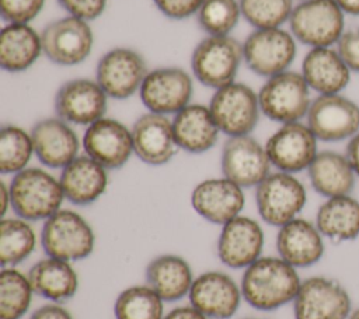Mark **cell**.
<instances>
[{"mask_svg": "<svg viewBox=\"0 0 359 319\" xmlns=\"http://www.w3.org/2000/svg\"><path fill=\"white\" fill-rule=\"evenodd\" d=\"M42 39L28 24H7L0 32V66L10 73L29 69L41 56Z\"/></svg>", "mask_w": 359, "mask_h": 319, "instance_id": "1f68e13d", "label": "cell"}, {"mask_svg": "<svg viewBox=\"0 0 359 319\" xmlns=\"http://www.w3.org/2000/svg\"><path fill=\"white\" fill-rule=\"evenodd\" d=\"M250 319H252V318H250Z\"/></svg>", "mask_w": 359, "mask_h": 319, "instance_id": "681fc988", "label": "cell"}, {"mask_svg": "<svg viewBox=\"0 0 359 319\" xmlns=\"http://www.w3.org/2000/svg\"><path fill=\"white\" fill-rule=\"evenodd\" d=\"M163 319H209V318L189 304V305H181L171 309L167 315H164Z\"/></svg>", "mask_w": 359, "mask_h": 319, "instance_id": "ee69618b", "label": "cell"}, {"mask_svg": "<svg viewBox=\"0 0 359 319\" xmlns=\"http://www.w3.org/2000/svg\"><path fill=\"white\" fill-rule=\"evenodd\" d=\"M307 201L304 185L282 171L271 172L255 187V203L259 217L272 227H282L299 217Z\"/></svg>", "mask_w": 359, "mask_h": 319, "instance_id": "8992f818", "label": "cell"}, {"mask_svg": "<svg viewBox=\"0 0 359 319\" xmlns=\"http://www.w3.org/2000/svg\"><path fill=\"white\" fill-rule=\"evenodd\" d=\"M310 88L297 71H282L264 83L258 92L261 113L280 125L300 122L311 105Z\"/></svg>", "mask_w": 359, "mask_h": 319, "instance_id": "5b68a950", "label": "cell"}, {"mask_svg": "<svg viewBox=\"0 0 359 319\" xmlns=\"http://www.w3.org/2000/svg\"><path fill=\"white\" fill-rule=\"evenodd\" d=\"M300 284L296 267L279 256H261L244 269L240 287L250 306L268 312L293 302Z\"/></svg>", "mask_w": 359, "mask_h": 319, "instance_id": "6da1fadb", "label": "cell"}, {"mask_svg": "<svg viewBox=\"0 0 359 319\" xmlns=\"http://www.w3.org/2000/svg\"><path fill=\"white\" fill-rule=\"evenodd\" d=\"M241 15L255 29L280 28L289 21L293 0H238Z\"/></svg>", "mask_w": 359, "mask_h": 319, "instance_id": "74e56055", "label": "cell"}, {"mask_svg": "<svg viewBox=\"0 0 359 319\" xmlns=\"http://www.w3.org/2000/svg\"><path fill=\"white\" fill-rule=\"evenodd\" d=\"M29 319H73V316L59 302H50L35 309Z\"/></svg>", "mask_w": 359, "mask_h": 319, "instance_id": "7bdbcfd3", "label": "cell"}, {"mask_svg": "<svg viewBox=\"0 0 359 319\" xmlns=\"http://www.w3.org/2000/svg\"><path fill=\"white\" fill-rule=\"evenodd\" d=\"M335 48L351 71L359 74V27L345 29Z\"/></svg>", "mask_w": 359, "mask_h": 319, "instance_id": "ab89813d", "label": "cell"}, {"mask_svg": "<svg viewBox=\"0 0 359 319\" xmlns=\"http://www.w3.org/2000/svg\"><path fill=\"white\" fill-rule=\"evenodd\" d=\"M140 53L128 48L108 50L97 64V83L114 99H126L140 90L147 76Z\"/></svg>", "mask_w": 359, "mask_h": 319, "instance_id": "2e32d148", "label": "cell"}, {"mask_svg": "<svg viewBox=\"0 0 359 319\" xmlns=\"http://www.w3.org/2000/svg\"><path fill=\"white\" fill-rule=\"evenodd\" d=\"M188 297L189 304L209 319H230L238 311L243 294L230 274L209 270L195 277Z\"/></svg>", "mask_w": 359, "mask_h": 319, "instance_id": "e0dca14e", "label": "cell"}, {"mask_svg": "<svg viewBox=\"0 0 359 319\" xmlns=\"http://www.w3.org/2000/svg\"><path fill=\"white\" fill-rule=\"evenodd\" d=\"M156 7L171 20H184L196 14L203 0H153Z\"/></svg>", "mask_w": 359, "mask_h": 319, "instance_id": "b9f144b4", "label": "cell"}, {"mask_svg": "<svg viewBox=\"0 0 359 319\" xmlns=\"http://www.w3.org/2000/svg\"><path fill=\"white\" fill-rule=\"evenodd\" d=\"M195 277L189 263L174 253L158 255L146 267V281L164 302H175L189 294Z\"/></svg>", "mask_w": 359, "mask_h": 319, "instance_id": "f1b7e54d", "label": "cell"}, {"mask_svg": "<svg viewBox=\"0 0 359 319\" xmlns=\"http://www.w3.org/2000/svg\"><path fill=\"white\" fill-rule=\"evenodd\" d=\"M345 155L348 157L355 175L359 179V133H356L352 139L348 140L346 148H345Z\"/></svg>", "mask_w": 359, "mask_h": 319, "instance_id": "f6af8a7d", "label": "cell"}, {"mask_svg": "<svg viewBox=\"0 0 359 319\" xmlns=\"http://www.w3.org/2000/svg\"><path fill=\"white\" fill-rule=\"evenodd\" d=\"M352 309L348 290L335 278L325 276L302 280L293 299L294 319H348Z\"/></svg>", "mask_w": 359, "mask_h": 319, "instance_id": "9c48e42d", "label": "cell"}, {"mask_svg": "<svg viewBox=\"0 0 359 319\" xmlns=\"http://www.w3.org/2000/svg\"><path fill=\"white\" fill-rule=\"evenodd\" d=\"M300 73L317 95L341 94L352 78L351 69L335 46L311 48L303 57Z\"/></svg>", "mask_w": 359, "mask_h": 319, "instance_id": "d4e9b609", "label": "cell"}, {"mask_svg": "<svg viewBox=\"0 0 359 319\" xmlns=\"http://www.w3.org/2000/svg\"><path fill=\"white\" fill-rule=\"evenodd\" d=\"M65 199L76 206L97 201L107 190V168L88 155H79L67 164L59 176Z\"/></svg>", "mask_w": 359, "mask_h": 319, "instance_id": "484cf974", "label": "cell"}, {"mask_svg": "<svg viewBox=\"0 0 359 319\" xmlns=\"http://www.w3.org/2000/svg\"><path fill=\"white\" fill-rule=\"evenodd\" d=\"M83 147L86 155L104 168L119 169L133 154L132 132L119 120L104 116L87 126Z\"/></svg>", "mask_w": 359, "mask_h": 319, "instance_id": "d6986e66", "label": "cell"}, {"mask_svg": "<svg viewBox=\"0 0 359 319\" xmlns=\"http://www.w3.org/2000/svg\"><path fill=\"white\" fill-rule=\"evenodd\" d=\"M34 154L31 133L15 125H6L0 130V172L18 173L25 169Z\"/></svg>", "mask_w": 359, "mask_h": 319, "instance_id": "d590c367", "label": "cell"}, {"mask_svg": "<svg viewBox=\"0 0 359 319\" xmlns=\"http://www.w3.org/2000/svg\"><path fill=\"white\" fill-rule=\"evenodd\" d=\"M133 153L144 164L158 166L171 161L177 153L172 120L165 115L147 112L132 126Z\"/></svg>", "mask_w": 359, "mask_h": 319, "instance_id": "7402d4cb", "label": "cell"}, {"mask_svg": "<svg viewBox=\"0 0 359 319\" xmlns=\"http://www.w3.org/2000/svg\"><path fill=\"white\" fill-rule=\"evenodd\" d=\"M296 52L294 36L282 28L255 29L243 43L247 67L266 78L286 71L293 63Z\"/></svg>", "mask_w": 359, "mask_h": 319, "instance_id": "8fae6325", "label": "cell"}, {"mask_svg": "<svg viewBox=\"0 0 359 319\" xmlns=\"http://www.w3.org/2000/svg\"><path fill=\"white\" fill-rule=\"evenodd\" d=\"M41 245L46 256L76 262L93 253L95 235L83 215L73 210L60 208L43 221Z\"/></svg>", "mask_w": 359, "mask_h": 319, "instance_id": "3957f363", "label": "cell"}, {"mask_svg": "<svg viewBox=\"0 0 359 319\" xmlns=\"http://www.w3.org/2000/svg\"><path fill=\"white\" fill-rule=\"evenodd\" d=\"M32 285L28 274L15 267H1L0 273V319H21L32 301Z\"/></svg>", "mask_w": 359, "mask_h": 319, "instance_id": "e575fe53", "label": "cell"}, {"mask_svg": "<svg viewBox=\"0 0 359 319\" xmlns=\"http://www.w3.org/2000/svg\"><path fill=\"white\" fill-rule=\"evenodd\" d=\"M241 15L237 0H203L198 13V24L209 36H226L237 25Z\"/></svg>", "mask_w": 359, "mask_h": 319, "instance_id": "8d00e7d4", "label": "cell"}, {"mask_svg": "<svg viewBox=\"0 0 359 319\" xmlns=\"http://www.w3.org/2000/svg\"><path fill=\"white\" fill-rule=\"evenodd\" d=\"M209 109L219 130L229 137L250 134L261 113L258 94L243 83H231L216 90Z\"/></svg>", "mask_w": 359, "mask_h": 319, "instance_id": "ba28073f", "label": "cell"}, {"mask_svg": "<svg viewBox=\"0 0 359 319\" xmlns=\"http://www.w3.org/2000/svg\"><path fill=\"white\" fill-rule=\"evenodd\" d=\"M306 123L318 141L349 140L359 133V105L342 92L317 95L311 101Z\"/></svg>", "mask_w": 359, "mask_h": 319, "instance_id": "30bf717a", "label": "cell"}, {"mask_svg": "<svg viewBox=\"0 0 359 319\" xmlns=\"http://www.w3.org/2000/svg\"><path fill=\"white\" fill-rule=\"evenodd\" d=\"M243 59V45L234 38L208 36L194 49L191 67L199 83L219 90L234 83Z\"/></svg>", "mask_w": 359, "mask_h": 319, "instance_id": "52a82bcc", "label": "cell"}, {"mask_svg": "<svg viewBox=\"0 0 359 319\" xmlns=\"http://www.w3.org/2000/svg\"><path fill=\"white\" fill-rule=\"evenodd\" d=\"M28 278L34 292L52 302L67 301L79 290V276L72 262L52 256L34 263L28 271Z\"/></svg>", "mask_w": 359, "mask_h": 319, "instance_id": "f546056e", "label": "cell"}, {"mask_svg": "<svg viewBox=\"0 0 359 319\" xmlns=\"http://www.w3.org/2000/svg\"><path fill=\"white\" fill-rule=\"evenodd\" d=\"M0 190H1V210H0V213H1V215H4L6 211L10 207V189L4 182H1L0 183Z\"/></svg>", "mask_w": 359, "mask_h": 319, "instance_id": "7dc6e473", "label": "cell"}, {"mask_svg": "<svg viewBox=\"0 0 359 319\" xmlns=\"http://www.w3.org/2000/svg\"><path fill=\"white\" fill-rule=\"evenodd\" d=\"M172 130L178 148L191 154L210 150L220 133L209 106L199 104H189L175 113Z\"/></svg>", "mask_w": 359, "mask_h": 319, "instance_id": "83f0119b", "label": "cell"}, {"mask_svg": "<svg viewBox=\"0 0 359 319\" xmlns=\"http://www.w3.org/2000/svg\"><path fill=\"white\" fill-rule=\"evenodd\" d=\"M244 203L243 187L224 176L205 179L191 193L192 208L203 220L217 225L240 215Z\"/></svg>", "mask_w": 359, "mask_h": 319, "instance_id": "44dd1931", "label": "cell"}, {"mask_svg": "<svg viewBox=\"0 0 359 319\" xmlns=\"http://www.w3.org/2000/svg\"><path fill=\"white\" fill-rule=\"evenodd\" d=\"M307 176L311 187L324 199L352 194L358 179L345 153L334 150L318 151L307 168Z\"/></svg>", "mask_w": 359, "mask_h": 319, "instance_id": "4316f807", "label": "cell"}, {"mask_svg": "<svg viewBox=\"0 0 359 319\" xmlns=\"http://www.w3.org/2000/svg\"><path fill=\"white\" fill-rule=\"evenodd\" d=\"M223 176L241 187H257L269 173L271 161L262 147L250 134L229 137L222 148Z\"/></svg>", "mask_w": 359, "mask_h": 319, "instance_id": "9a60e30c", "label": "cell"}, {"mask_svg": "<svg viewBox=\"0 0 359 319\" xmlns=\"http://www.w3.org/2000/svg\"><path fill=\"white\" fill-rule=\"evenodd\" d=\"M348 319H359V308L352 309V312H351V315H349Z\"/></svg>", "mask_w": 359, "mask_h": 319, "instance_id": "c3c4849f", "label": "cell"}, {"mask_svg": "<svg viewBox=\"0 0 359 319\" xmlns=\"http://www.w3.org/2000/svg\"><path fill=\"white\" fill-rule=\"evenodd\" d=\"M264 231L251 217L237 215L224 225L217 238V256L230 269H247L261 257Z\"/></svg>", "mask_w": 359, "mask_h": 319, "instance_id": "ffe728a7", "label": "cell"}, {"mask_svg": "<svg viewBox=\"0 0 359 319\" xmlns=\"http://www.w3.org/2000/svg\"><path fill=\"white\" fill-rule=\"evenodd\" d=\"M108 95L97 81L88 78L69 80L55 95L57 118L69 125L90 126L104 118Z\"/></svg>", "mask_w": 359, "mask_h": 319, "instance_id": "ac0fdd59", "label": "cell"}, {"mask_svg": "<svg viewBox=\"0 0 359 319\" xmlns=\"http://www.w3.org/2000/svg\"><path fill=\"white\" fill-rule=\"evenodd\" d=\"M296 41L311 48L335 46L345 32V14L332 0H302L289 18Z\"/></svg>", "mask_w": 359, "mask_h": 319, "instance_id": "277c9868", "label": "cell"}, {"mask_svg": "<svg viewBox=\"0 0 359 319\" xmlns=\"http://www.w3.org/2000/svg\"><path fill=\"white\" fill-rule=\"evenodd\" d=\"M191 76L180 67H158L147 73L139 90L140 99L149 112L175 115L192 98Z\"/></svg>", "mask_w": 359, "mask_h": 319, "instance_id": "5bb4252c", "label": "cell"}, {"mask_svg": "<svg viewBox=\"0 0 359 319\" xmlns=\"http://www.w3.org/2000/svg\"><path fill=\"white\" fill-rule=\"evenodd\" d=\"M115 319H163L164 301L150 285H130L114 304Z\"/></svg>", "mask_w": 359, "mask_h": 319, "instance_id": "836d02e7", "label": "cell"}, {"mask_svg": "<svg viewBox=\"0 0 359 319\" xmlns=\"http://www.w3.org/2000/svg\"><path fill=\"white\" fill-rule=\"evenodd\" d=\"M316 225L332 242L359 238V200L352 194L325 199L316 214Z\"/></svg>", "mask_w": 359, "mask_h": 319, "instance_id": "4dcf8cb0", "label": "cell"}, {"mask_svg": "<svg viewBox=\"0 0 359 319\" xmlns=\"http://www.w3.org/2000/svg\"><path fill=\"white\" fill-rule=\"evenodd\" d=\"M324 239L316 222L297 217L279 227L276 234L278 256L296 269L314 266L324 256Z\"/></svg>", "mask_w": 359, "mask_h": 319, "instance_id": "603a6c76", "label": "cell"}, {"mask_svg": "<svg viewBox=\"0 0 359 319\" xmlns=\"http://www.w3.org/2000/svg\"><path fill=\"white\" fill-rule=\"evenodd\" d=\"M265 150L278 171L297 173L307 171L318 154V139L307 123H285L266 140Z\"/></svg>", "mask_w": 359, "mask_h": 319, "instance_id": "4fadbf2b", "label": "cell"}, {"mask_svg": "<svg viewBox=\"0 0 359 319\" xmlns=\"http://www.w3.org/2000/svg\"><path fill=\"white\" fill-rule=\"evenodd\" d=\"M10 207L27 221H45L65 200L59 179L41 168H25L15 173L8 185Z\"/></svg>", "mask_w": 359, "mask_h": 319, "instance_id": "7a4b0ae2", "label": "cell"}, {"mask_svg": "<svg viewBox=\"0 0 359 319\" xmlns=\"http://www.w3.org/2000/svg\"><path fill=\"white\" fill-rule=\"evenodd\" d=\"M345 15H359V0H332Z\"/></svg>", "mask_w": 359, "mask_h": 319, "instance_id": "bcb514c9", "label": "cell"}, {"mask_svg": "<svg viewBox=\"0 0 359 319\" xmlns=\"http://www.w3.org/2000/svg\"><path fill=\"white\" fill-rule=\"evenodd\" d=\"M69 15L91 21L98 18L107 6V0H57Z\"/></svg>", "mask_w": 359, "mask_h": 319, "instance_id": "60d3db41", "label": "cell"}, {"mask_svg": "<svg viewBox=\"0 0 359 319\" xmlns=\"http://www.w3.org/2000/svg\"><path fill=\"white\" fill-rule=\"evenodd\" d=\"M43 55L59 66L84 62L93 49V31L88 21L67 15L48 24L42 34Z\"/></svg>", "mask_w": 359, "mask_h": 319, "instance_id": "7c38bea8", "label": "cell"}, {"mask_svg": "<svg viewBox=\"0 0 359 319\" xmlns=\"http://www.w3.org/2000/svg\"><path fill=\"white\" fill-rule=\"evenodd\" d=\"M34 154L49 168L63 169L79 157L80 140L72 126L60 118H45L31 129Z\"/></svg>", "mask_w": 359, "mask_h": 319, "instance_id": "cb8c5ba5", "label": "cell"}, {"mask_svg": "<svg viewBox=\"0 0 359 319\" xmlns=\"http://www.w3.org/2000/svg\"><path fill=\"white\" fill-rule=\"evenodd\" d=\"M45 0H0V14L8 24H28L43 8Z\"/></svg>", "mask_w": 359, "mask_h": 319, "instance_id": "f35d334b", "label": "cell"}, {"mask_svg": "<svg viewBox=\"0 0 359 319\" xmlns=\"http://www.w3.org/2000/svg\"><path fill=\"white\" fill-rule=\"evenodd\" d=\"M36 246V234L29 221L1 218L0 222V264L14 267L24 262Z\"/></svg>", "mask_w": 359, "mask_h": 319, "instance_id": "d6a6232c", "label": "cell"}]
</instances>
